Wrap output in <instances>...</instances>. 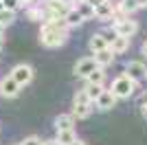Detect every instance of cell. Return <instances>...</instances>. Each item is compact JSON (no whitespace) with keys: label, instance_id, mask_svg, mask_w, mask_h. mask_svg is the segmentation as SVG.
I'll use <instances>...</instances> for the list:
<instances>
[{"label":"cell","instance_id":"1","mask_svg":"<svg viewBox=\"0 0 147 145\" xmlns=\"http://www.w3.org/2000/svg\"><path fill=\"white\" fill-rule=\"evenodd\" d=\"M134 90H136V81L129 79L127 75L117 77L112 81V86H110V92L117 97V99H129V97L134 95Z\"/></svg>","mask_w":147,"mask_h":145},{"label":"cell","instance_id":"2","mask_svg":"<svg viewBox=\"0 0 147 145\" xmlns=\"http://www.w3.org/2000/svg\"><path fill=\"white\" fill-rule=\"evenodd\" d=\"M66 37H68V33H64V31H51V29L40 31V42H42V46H46V48L61 46V44L66 42Z\"/></svg>","mask_w":147,"mask_h":145},{"label":"cell","instance_id":"3","mask_svg":"<svg viewBox=\"0 0 147 145\" xmlns=\"http://www.w3.org/2000/svg\"><path fill=\"white\" fill-rule=\"evenodd\" d=\"M16 81H18L22 88L24 86H29L31 81H33V75H35V70H33V66L31 64H18V66H13L11 72H9Z\"/></svg>","mask_w":147,"mask_h":145},{"label":"cell","instance_id":"4","mask_svg":"<svg viewBox=\"0 0 147 145\" xmlns=\"http://www.w3.org/2000/svg\"><path fill=\"white\" fill-rule=\"evenodd\" d=\"M112 29H114V33L117 35H123V37H132L136 35V31H138V22L132 18H123V20H117V22L112 24Z\"/></svg>","mask_w":147,"mask_h":145},{"label":"cell","instance_id":"5","mask_svg":"<svg viewBox=\"0 0 147 145\" xmlns=\"http://www.w3.org/2000/svg\"><path fill=\"white\" fill-rule=\"evenodd\" d=\"M22 90V86L11 77V75H7V77L0 79V97H5V99H16Z\"/></svg>","mask_w":147,"mask_h":145},{"label":"cell","instance_id":"6","mask_svg":"<svg viewBox=\"0 0 147 145\" xmlns=\"http://www.w3.org/2000/svg\"><path fill=\"white\" fill-rule=\"evenodd\" d=\"M125 75H127L129 79H134L136 84H138V81H145L147 79V66L138 60H132V62L125 64Z\"/></svg>","mask_w":147,"mask_h":145},{"label":"cell","instance_id":"7","mask_svg":"<svg viewBox=\"0 0 147 145\" xmlns=\"http://www.w3.org/2000/svg\"><path fill=\"white\" fill-rule=\"evenodd\" d=\"M94 68H99L97 62H94V57H81V60L75 64L73 70H75V75H77V77H84V79H86L88 75L94 70Z\"/></svg>","mask_w":147,"mask_h":145},{"label":"cell","instance_id":"8","mask_svg":"<svg viewBox=\"0 0 147 145\" xmlns=\"http://www.w3.org/2000/svg\"><path fill=\"white\" fill-rule=\"evenodd\" d=\"M114 106H117V97L112 95L110 90H103L99 95V99L94 101V108L97 110H112Z\"/></svg>","mask_w":147,"mask_h":145},{"label":"cell","instance_id":"9","mask_svg":"<svg viewBox=\"0 0 147 145\" xmlns=\"http://www.w3.org/2000/svg\"><path fill=\"white\" fill-rule=\"evenodd\" d=\"M94 18L101 20V22H105V20H112V18H114V9H112V2H110V0L101 2V5L94 9Z\"/></svg>","mask_w":147,"mask_h":145},{"label":"cell","instance_id":"10","mask_svg":"<svg viewBox=\"0 0 147 145\" xmlns=\"http://www.w3.org/2000/svg\"><path fill=\"white\" fill-rule=\"evenodd\" d=\"M94 62H97V66H99V68L110 66L112 62H114V53H112V48H103V51L94 53Z\"/></svg>","mask_w":147,"mask_h":145},{"label":"cell","instance_id":"11","mask_svg":"<svg viewBox=\"0 0 147 145\" xmlns=\"http://www.w3.org/2000/svg\"><path fill=\"white\" fill-rule=\"evenodd\" d=\"M88 48H90L92 53H99V51H103V48H110L108 40L103 37V33H94L90 37V42H88Z\"/></svg>","mask_w":147,"mask_h":145},{"label":"cell","instance_id":"12","mask_svg":"<svg viewBox=\"0 0 147 145\" xmlns=\"http://www.w3.org/2000/svg\"><path fill=\"white\" fill-rule=\"evenodd\" d=\"M110 48H112V53H114V55H123V53H125V51H127V48H129V37L117 35V37H114V40H112Z\"/></svg>","mask_w":147,"mask_h":145},{"label":"cell","instance_id":"13","mask_svg":"<svg viewBox=\"0 0 147 145\" xmlns=\"http://www.w3.org/2000/svg\"><path fill=\"white\" fill-rule=\"evenodd\" d=\"M92 106L94 103H73V112L70 115L75 117V119H88L92 112Z\"/></svg>","mask_w":147,"mask_h":145},{"label":"cell","instance_id":"14","mask_svg":"<svg viewBox=\"0 0 147 145\" xmlns=\"http://www.w3.org/2000/svg\"><path fill=\"white\" fill-rule=\"evenodd\" d=\"M55 130H75V117L73 115H59L55 119Z\"/></svg>","mask_w":147,"mask_h":145},{"label":"cell","instance_id":"15","mask_svg":"<svg viewBox=\"0 0 147 145\" xmlns=\"http://www.w3.org/2000/svg\"><path fill=\"white\" fill-rule=\"evenodd\" d=\"M75 139H77L75 130H59V132H57V136H55V141H57L59 145H70Z\"/></svg>","mask_w":147,"mask_h":145},{"label":"cell","instance_id":"16","mask_svg":"<svg viewBox=\"0 0 147 145\" xmlns=\"http://www.w3.org/2000/svg\"><path fill=\"white\" fill-rule=\"evenodd\" d=\"M86 81H88V84H94V86H103V81H105L103 68H94V70L86 77Z\"/></svg>","mask_w":147,"mask_h":145},{"label":"cell","instance_id":"17","mask_svg":"<svg viewBox=\"0 0 147 145\" xmlns=\"http://www.w3.org/2000/svg\"><path fill=\"white\" fill-rule=\"evenodd\" d=\"M64 20L68 22V26H79V24L84 22V16L77 11V7H73V9L66 13V18H64Z\"/></svg>","mask_w":147,"mask_h":145},{"label":"cell","instance_id":"18","mask_svg":"<svg viewBox=\"0 0 147 145\" xmlns=\"http://www.w3.org/2000/svg\"><path fill=\"white\" fill-rule=\"evenodd\" d=\"M84 90H86L88 99H90V101L94 103V101H97V99H99V95H101V92H103V86H94V84H86V88H84Z\"/></svg>","mask_w":147,"mask_h":145},{"label":"cell","instance_id":"19","mask_svg":"<svg viewBox=\"0 0 147 145\" xmlns=\"http://www.w3.org/2000/svg\"><path fill=\"white\" fill-rule=\"evenodd\" d=\"M26 18L31 22H40V20H44V9L42 7H31L29 11H26Z\"/></svg>","mask_w":147,"mask_h":145},{"label":"cell","instance_id":"20","mask_svg":"<svg viewBox=\"0 0 147 145\" xmlns=\"http://www.w3.org/2000/svg\"><path fill=\"white\" fill-rule=\"evenodd\" d=\"M77 11L84 16V20L88 18H94V7H90L88 2H77Z\"/></svg>","mask_w":147,"mask_h":145},{"label":"cell","instance_id":"21","mask_svg":"<svg viewBox=\"0 0 147 145\" xmlns=\"http://www.w3.org/2000/svg\"><path fill=\"white\" fill-rule=\"evenodd\" d=\"M13 20H16V11H9V9H0V22H2V26H11Z\"/></svg>","mask_w":147,"mask_h":145},{"label":"cell","instance_id":"22","mask_svg":"<svg viewBox=\"0 0 147 145\" xmlns=\"http://www.w3.org/2000/svg\"><path fill=\"white\" fill-rule=\"evenodd\" d=\"M73 103H92V101H90V99H88L86 90H79V92H77V95H75Z\"/></svg>","mask_w":147,"mask_h":145},{"label":"cell","instance_id":"23","mask_svg":"<svg viewBox=\"0 0 147 145\" xmlns=\"http://www.w3.org/2000/svg\"><path fill=\"white\" fill-rule=\"evenodd\" d=\"M2 7L5 9H9V11H16L18 7H22L20 5V0H2Z\"/></svg>","mask_w":147,"mask_h":145},{"label":"cell","instance_id":"24","mask_svg":"<svg viewBox=\"0 0 147 145\" xmlns=\"http://www.w3.org/2000/svg\"><path fill=\"white\" fill-rule=\"evenodd\" d=\"M20 145H42V139L40 136H26Z\"/></svg>","mask_w":147,"mask_h":145},{"label":"cell","instance_id":"25","mask_svg":"<svg viewBox=\"0 0 147 145\" xmlns=\"http://www.w3.org/2000/svg\"><path fill=\"white\" fill-rule=\"evenodd\" d=\"M101 33H103V37H105V40H108V44H112V40H114V37H117V33H114V29L101 31Z\"/></svg>","mask_w":147,"mask_h":145},{"label":"cell","instance_id":"26","mask_svg":"<svg viewBox=\"0 0 147 145\" xmlns=\"http://www.w3.org/2000/svg\"><path fill=\"white\" fill-rule=\"evenodd\" d=\"M86 2H88L90 7H94V9H97V7L101 5V2H105V0H86Z\"/></svg>","mask_w":147,"mask_h":145},{"label":"cell","instance_id":"27","mask_svg":"<svg viewBox=\"0 0 147 145\" xmlns=\"http://www.w3.org/2000/svg\"><path fill=\"white\" fill-rule=\"evenodd\" d=\"M42 145H59L55 139H49V141H42Z\"/></svg>","mask_w":147,"mask_h":145},{"label":"cell","instance_id":"28","mask_svg":"<svg viewBox=\"0 0 147 145\" xmlns=\"http://www.w3.org/2000/svg\"><path fill=\"white\" fill-rule=\"evenodd\" d=\"M141 112H143V117L147 119V101H143V106H141Z\"/></svg>","mask_w":147,"mask_h":145},{"label":"cell","instance_id":"29","mask_svg":"<svg viewBox=\"0 0 147 145\" xmlns=\"http://www.w3.org/2000/svg\"><path fill=\"white\" fill-rule=\"evenodd\" d=\"M141 53H143V55H145V57H147V40H145V42H143V46H141Z\"/></svg>","mask_w":147,"mask_h":145},{"label":"cell","instance_id":"30","mask_svg":"<svg viewBox=\"0 0 147 145\" xmlns=\"http://www.w3.org/2000/svg\"><path fill=\"white\" fill-rule=\"evenodd\" d=\"M70 145H86V143H84V141H81V139H75V141H73V143H70Z\"/></svg>","mask_w":147,"mask_h":145},{"label":"cell","instance_id":"31","mask_svg":"<svg viewBox=\"0 0 147 145\" xmlns=\"http://www.w3.org/2000/svg\"><path fill=\"white\" fill-rule=\"evenodd\" d=\"M61 2H64V5H68V7H70V5H73V2H79V0H61Z\"/></svg>","mask_w":147,"mask_h":145},{"label":"cell","instance_id":"32","mask_svg":"<svg viewBox=\"0 0 147 145\" xmlns=\"http://www.w3.org/2000/svg\"><path fill=\"white\" fill-rule=\"evenodd\" d=\"M31 2H33V0H20V5H22V7H24V5H26V7H29V5H31Z\"/></svg>","mask_w":147,"mask_h":145},{"label":"cell","instance_id":"33","mask_svg":"<svg viewBox=\"0 0 147 145\" xmlns=\"http://www.w3.org/2000/svg\"><path fill=\"white\" fill-rule=\"evenodd\" d=\"M138 5H141V7H145V5H147V0H138Z\"/></svg>","mask_w":147,"mask_h":145},{"label":"cell","instance_id":"34","mask_svg":"<svg viewBox=\"0 0 147 145\" xmlns=\"http://www.w3.org/2000/svg\"><path fill=\"white\" fill-rule=\"evenodd\" d=\"M2 44H5V40H2V33H0V48H2Z\"/></svg>","mask_w":147,"mask_h":145},{"label":"cell","instance_id":"35","mask_svg":"<svg viewBox=\"0 0 147 145\" xmlns=\"http://www.w3.org/2000/svg\"><path fill=\"white\" fill-rule=\"evenodd\" d=\"M2 29H5V26H2V22H0V33H2Z\"/></svg>","mask_w":147,"mask_h":145},{"label":"cell","instance_id":"36","mask_svg":"<svg viewBox=\"0 0 147 145\" xmlns=\"http://www.w3.org/2000/svg\"><path fill=\"white\" fill-rule=\"evenodd\" d=\"M18 145H20V143H18Z\"/></svg>","mask_w":147,"mask_h":145}]
</instances>
